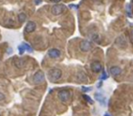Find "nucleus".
<instances>
[{"instance_id":"obj_18","label":"nucleus","mask_w":133,"mask_h":116,"mask_svg":"<svg viewBox=\"0 0 133 116\" xmlns=\"http://www.w3.org/2000/svg\"><path fill=\"white\" fill-rule=\"evenodd\" d=\"M108 74L106 73V71H103L102 74H101V76L99 77V79H100V81H103V80L108 79Z\"/></svg>"},{"instance_id":"obj_14","label":"nucleus","mask_w":133,"mask_h":116,"mask_svg":"<svg viewBox=\"0 0 133 116\" xmlns=\"http://www.w3.org/2000/svg\"><path fill=\"white\" fill-rule=\"evenodd\" d=\"M126 12H127L128 16H129V18H132V12H131V7L129 4H127V6H126Z\"/></svg>"},{"instance_id":"obj_27","label":"nucleus","mask_w":133,"mask_h":116,"mask_svg":"<svg viewBox=\"0 0 133 116\" xmlns=\"http://www.w3.org/2000/svg\"><path fill=\"white\" fill-rule=\"evenodd\" d=\"M104 116H110V114L108 113V112H106V113L104 114Z\"/></svg>"},{"instance_id":"obj_15","label":"nucleus","mask_w":133,"mask_h":116,"mask_svg":"<svg viewBox=\"0 0 133 116\" xmlns=\"http://www.w3.org/2000/svg\"><path fill=\"white\" fill-rule=\"evenodd\" d=\"M26 18H27V15H26L24 13H20L19 15H18V21H19L20 23H23V22H25L26 21Z\"/></svg>"},{"instance_id":"obj_10","label":"nucleus","mask_w":133,"mask_h":116,"mask_svg":"<svg viewBox=\"0 0 133 116\" xmlns=\"http://www.w3.org/2000/svg\"><path fill=\"white\" fill-rule=\"evenodd\" d=\"M94 97L101 105L106 104V97H105L103 94H101V93H96L94 94Z\"/></svg>"},{"instance_id":"obj_23","label":"nucleus","mask_w":133,"mask_h":116,"mask_svg":"<svg viewBox=\"0 0 133 116\" xmlns=\"http://www.w3.org/2000/svg\"><path fill=\"white\" fill-rule=\"evenodd\" d=\"M51 2H54V3H56V4H58V3H59L61 0H50Z\"/></svg>"},{"instance_id":"obj_5","label":"nucleus","mask_w":133,"mask_h":116,"mask_svg":"<svg viewBox=\"0 0 133 116\" xmlns=\"http://www.w3.org/2000/svg\"><path fill=\"white\" fill-rule=\"evenodd\" d=\"M48 56L50 57V58H52V59H57V58L61 56V52H60V50L58 49V48H51V49L48 50Z\"/></svg>"},{"instance_id":"obj_2","label":"nucleus","mask_w":133,"mask_h":116,"mask_svg":"<svg viewBox=\"0 0 133 116\" xmlns=\"http://www.w3.org/2000/svg\"><path fill=\"white\" fill-rule=\"evenodd\" d=\"M70 96H71V93H70L69 91L68 90H60L58 92V98L59 100L62 102V103H66V102H68V100L70 99Z\"/></svg>"},{"instance_id":"obj_8","label":"nucleus","mask_w":133,"mask_h":116,"mask_svg":"<svg viewBox=\"0 0 133 116\" xmlns=\"http://www.w3.org/2000/svg\"><path fill=\"white\" fill-rule=\"evenodd\" d=\"M115 43L120 48H125L126 46H127V41H126L125 37H124L123 35L119 36V37L116 39Z\"/></svg>"},{"instance_id":"obj_1","label":"nucleus","mask_w":133,"mask_h":116,"mask_svg":"<svg viewBox=\"0 0 133 116\" xmlns=\"http://www.w3.org/2000/svg\"><path fill=\"white\" fill-rule=\"evenodd\" d=\"M62 76V71L59 68H51L50 70L48 71V77L49 79V81L51 82H57L58 80H59Z\"/></svg>"},{"instance_id":"obj_19","label":"nucleus","mask_w":133,"mask_h":116,"mask_svg":"<svg viewBox=\"0 0 133 116\" xmlns=\"http://www.w3.org/2000/svg\"><path fill=\"white\" fill-rule=\"evenodd\" d=\"M23 44L25 46V48H26V50H27V51H28V52H30V53H32V52H33V48L31 47L30 44H27V43H23Z\"/></svg>"},{"instance_id":"obj_20","label":"nucleus","mask_w":133,"mask_h":116,"mask_svg":"<svg viewBox=\"0 0 133 116\" xmlns=\"http://www.w3.org/2000/svg\"><path fill=\"white\" fill-rule=\"evenodd\" d=\"M81 91H82L83 93H89V92L92 91V88H91V87H86V86H82V87H81Z\"/></svg>"},{"instance_id":"obj_13","label":"nucleus","mask_w":133,"mask_h":116,"mask_svg":"<svg viewBox=\"0 0 133 116\" xmlns=\"http://www.w3.org/2000/svg\"><path fill=\"white\" fill-rule=\"evenodd\" d=\"M13 64H14V65L17 67V68H21V67L24 65V64H25V62H24V60L21 59V58H18V57H15V59H14V61H13Z\"/></svg>"},{"instance_id":"obj_12","label":"nucleus","mask_w":133,"mask_h":116,"mask_svg":"<svg viewBox=\"0 0 133 116\" xmlns=\"http://www.w3.org/2000/svg\"><path fill=\"white\" fill-rule=\"evenodd\" d=\"M77 81H79V82H80V83L87 82V81H88L87 75H86L85 73L82 72V71H79V72L77 74Z\"/></svg>"},{"instance_id":"obj_4","label":"nucleus","mask_w":133,"mask_h":116,"mask_svg":"<svg viewBox=\"0 0 133 116\" xmlns=\"http://www.w3.org/2000/svg\"><path fill=\"white\" fill-rule=\"evenodd\" d=\"M79 48L82 52H89L92 48V44L89 40H83L79 44Z\"/></svg>"},{"instance_id":"obj_26","label":"nucleus","mask_w":133,"mask_h":116,"mask_svg":"<svg viewBox=\"0 0 133 116\" xmlns=\"http://www.w3.org/2000/svg\"><path fill=\"white\" fill-rule=\"evenodd\" d=\"M101 85H102V83L99 82V84H98V88H100V86H101Z\"/></svg>"},{"instance_id":"obj_25","label":"nucleus","mask_w":133,"mask_h":116,"mask_svg":"<svg viewBox=\"0 0 133 116\" xmlns=\"http://www.w3.org/2000/svg\"><path fill=\"white\" fill-rule=\"evenodd\" d=\"M130 36H131V39L133 40V29L130 31Z\"/></svg>"},{"instance_id":"obj_7","label":"nucleus","mask_w":133,"mask_h":116,"mask_svg":"<svg viewBox=\"0 0 133 116\" xmlns=\"http://www.w3.org/2000/svg\"><path fill=\"white\" fill-rule=\"evenodd\" d=\"M90 68L94 73H99L101 70H102V65H101L100 62L94 61V62H92V63H91Z\"/></svg>"},{"instance_id":"obj_22","label":"nucleus","mask_w":133,"mask_h":116,"mask_svg":"<svg viewBox=\"0 0 133 116\" xmlns=\"http://www.w3.org/2000/svg\"><path fill=\"white\" fill-rule=\"evenodd\" d=\"M3 100H5V95L0 93V101H3Z\"/></svg>"},{"instance_id":"obj_9","label":"nucleus","mask_w":133,"mask_h":116,"mask_svg":"<svg viewBox=\"0 0 133 116\" xmlns=\"http://www.w3.org/2000/svg\"><path fill=\"white\" fill-rule=\"evenodd\" d=\"M36 28H37V25H36L35 22L29 21V22H27V24L26 25L25 31L27 33H33L36 30Z\"/></svg>"},{"instance_id":"obj_17","label":"nucleus","mask_w":133,"mask_h":116,"mask_svg":"<svg viewBox=\"0 0 133 116\" xmlns=\"http://www.w3.org/2000/svg\"><path fill=\"white\" fill-rule=\"evenodd\" d=\"M83 98H84V99H85L89 103H90V104H93V103H94V102H93V100L87 94H83Z\"/></svg>"},{"instance_id":"obj_21","label":"nucleus","mask_w":133,"mask_h":116,"mask_svg":"<svg viewBox=\"0 0 133 116\" xmlns=\"http://www.w3.org/2000/svg\"><path fill=\"white\" fill-rule=\"evenodd\" d=\"M91 38H92V39L95 41V42H98V41L99 40V36H98V34H92V36H91Z\"/></svg>"},{"instance_id":"obj_16","label":"nucleus","mask_w":133,"mask_h":116,"mask_svg":"<svg viewBox=\"0 0 133 116\" xmlns=\"http://www.w3.org/2000/svg\"><path fill=\"white\" fill-rule=\"evenodd\" d=\"M18 53H19V55H23V53H25L26 48H25V46L23 44V43H22V44H19V46H18Z\"/></svg>"},{"instance_id":"obj_6","label":"nucleus","mask_w":133,"mask_h":116,"mask_svg":"<svg viewBox=\"0 0 133 116\" xmlns=\"http://www.w3.org/2000/svg\"><path fill=\"white\" fill-rule=\"evenodd\" d=\"M33 80H34V82H35L36 84H41V83L45 80V74L42 71H38V72H37L34 74Z\"/></svg>"},{"instance_id":"obj_11","label":"nucleus","mask_w":133,"mask_h":116,"mask_svg":"<svg viewBox=\"0 0 133 116\" xmlns=\"http://www.w3.org/2000/svg\"><path fill=\"white\" fill-rule=\"evenodd\" d=\"M109 72H110V74H111L112 76H114V77H117V76H119L120 74H121L122 71H121V69H120L119 66H112V67H110Z\"/></svg>"},{"instance_id":"obj_24","label":"nucleus","mask_w":133,"mask_h":116,"mask_svg":"<svg viewBox=\"0 0 133 116\" xmlns=\"http://www.w3.org/2000/svg\"><path fill=\"white\" fill-rule=\"evenodd\" d=\"M41 3V0H35V4L36 5H38Z\"/></svg>"},{"instance_id":"obj_3","label":"nucleus","mask_w":133,"mask_h":116,"mask_svg":"<svg viewBox=\"0 0 133 116\" xmlns=\"http://www.w3.org/2000/svg\"><path fill=\"white\" fill-rule=\"evenodd\" d=\"M65 10V6L61 4H56L52 6V9H51V12L54 15H61L62 13Z\"/></svg>"}]
</instances>
